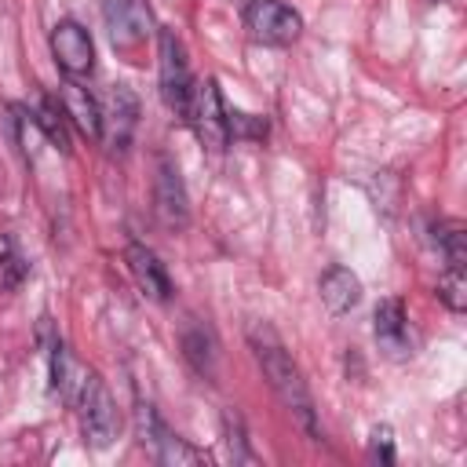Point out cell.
Listing matches in <instances>:
<instances>
[{"mask_svg":"<svg viewBox=\"0 0 467 467\" xmlns=\"http://www.w3.org/2000/svg\"><path fill=\"white\" fill-rule=\"evenodd\" d=\"M376 325V339H379V347L383 350H390L394 358H401V354H409V325H405V306H401V299H383L379 306H376V317H372Z\"/></svg>","mask_w":467,"mask_h":467,"instance_id":"4fadbf2b","label":"cell"},{"mask_svg":"<svg viewBox=\"0 0 467 467\" xmlns=\"http://www.w3.org/2000/svg\"><path fill=\"white\" fill-rule=\"evenodd\" d=\"M223 438H226V452L234 463H255V452L248 449L244 438V420L237 409H223Z\"/></svg>","mask_w":467,"mask_h":467,"instance_id":"e0dca14e","label":"cell"},{"mask_svg":"<svg viewBox=\"0 0 467 467\" xmlns=\"http://www.w3.org/2000/svg\"><path fill=\"white\" fill-rule=\"evenodd\" d=\"M226 131L234 139H263L266 135V120L263 117H252V113H237V109H226Z\"/></svg>","mask_w":467,"mask_h":467,"instance_id":"44dd1931","label":"cell"},{"mask_svg":"<svg viewBox=\"0 0 467 467\" xmlns=\"http://www.w3.org/2000/svg\"><path fill=\"white\" fill-rule=\"evenodd\" d=\"M368 456L376 463H394V431L387 423H376L368 434Z\"/></svg>","mask_w":467,"mask_h":467,"instance_id":"603a6c76","label":"cell"},{"mask_svg":"<svg viewBox=\"0 0 467 467\" xmlns=\"http://www.w3.org/2000/svg\"><path fill=\"white\" fill-rule=\"evenodd\" d=\"M153 208L157 219L168 230H182L190 219V204H186V186L179 179V168L171 164V157H157V179H153Z\"/></svg>","mask_w":467,"mask_h":467,"instance_id":"9c48e42d","label":"cell"},{"mask_svg":"<svg viewBox=\"0 0 467 467\" xmlns=\"http://www.w3.org/2000/svg\"><path fill=\"white\" fill-rule=\"evenodd\" d=\"M182 354H186V361L201 376H212L215 372V343H212V336L201 325H186L182 328Z\"/></svg>","mask_w":467,"mask_h":467,"instance_id":"9a60e30c","label":"cell"},{"mask_svg":"<svg viewBox=\"0 0 467 467\" xmlns=\"http://www.w3.org/2000/svg\"><path fill=\"white\" fill-rule=\"evenodd\" d=\"M51 55L58 62V69L73 80L88 77L95 69V44H91V33L73 22V18H62L55 29H51Z\"/></svg>","mask_w":467,"mask_h":467,"instance_id":"52a82bcc","label":"cell"},{"mask_svg":"<svg viewBox=\"0 0 467 467\" xmlns=\"http://www.w3.org/2000/svg\"><path fill=\"white\" fill-rule=\"evenodd\" d=\"M248 339H252V350H255V361L263 368V376L270 379L274 394L285 401V409L296 416V423L306 431L310 441H321V427H317V412H314V401H310V390L303 383V372L299 365L288 358V350L281 347V339L274 336V328L266 325H252L248 328Z\"/></svg>","mask_w":467,"mask_h":467,"instance_id":"6da1fadb","label":"cell"},{"mask_svg":"<svg viewBox=\"0 0 467 467\" xmlns=\"http://www.w3.org/2000/svg\"><path fill=\"white\" fill-rule=\"evenodd\" d=\"M438 299H441L452 314H460V310L467 306V281H463V270H445V274H441V281H438Z\"/></svg>","mask_w":467,"mask_h":467,"instance_id":"ffe728a7","label":"cell"},{"mask_svg":"<svg viewBox=\"0 0 467 467\" xmlns=\"http://www.w3.org/2000/svg\"><path fill=\"white\" fill-rule=\"evenodd\" d=\"M241 22L255 44H270V47L292 44L303 29V18L281 0H248L241 7Z\"/></svg>","mask_w":467,"mask_h":467,"instance_id":"3957f363","label":"cell"},{"mask_svg":"<svg viewBox=\"0 0 467 467\" xmlns=\"http://www.w3.org/2000/svg\"><path fill=\"white\" fill-rule=\"evenodd\" d=\"M157 44H161V95H164L168 109H175V117L186 120L190 102H193V77L186 66V51L171 29H161Z\"/></svg>","mask_w":467,"mask_h":467,"instance_id":"277c9868","label":"cell"},{"mask_svg":"<svg viewBox=\"0 0 467 467\" xmlns=\"http://www.w3.org/2000/svg\"><path fill=\"white\" fill-rule=\"evenodd\" d=\"M186 124H193L197 139L208 146V150H223L230 131H226V106H223V95H219V84L208 77L201 84H193V102H190V117Z\"/></svg>","mask_w":467,"mask_h":467,"instance_id":"8992f818","label":"cell"},{"mask_svg":"<svg viewBox=\"0 0 467 467\" xmlns=\"http://www.w3.org/2000/svg\"><path fill=\"white\" fill-rule=\"evenodd\" d=\"M161 463H168V467H197V463H208V456L201 452V449H193V445H186L179 434H171L168 427H164V434L153 441V449H150Z\"/></svg>","mask_w":467,"mask_h":467,"instance_id":"5bb4252c","label":"cell"},{"mask_svg":"<svg viewBox=\"0 0 467 467\" xmlns=\"http://www.w3.org/2000/svg\"><path fill=\"white\" fill-rule=\"evenodd\" d=\"M58 102H62L66 120H73L80 128V135L99 139V99L88 88H80L73 77H66V84L58 91Z\"/></svg>","mask_w":467,"mask_h":467,"instance_id":"8fae6325","label":"cell"},{"mask_svg":"<svg viewBox=\"0 0 467 467\" xmlns=\"http://www.w3.org/2000/svg\"><path fill=\"white\" fill-rule=\"evenodd\" d=\"M434 241H438L449 270H463V263H467V234H463V226L460 223H438L434 226Z\"/></svg>","mask_w":467,"mask_h":467,"instance_id":"2e32d148","label":"cell"},{"mask_svg":"<svg viewBox=\"0 0 467 467\" xmlns=\"http://www.w3.org/2000/svg\"><path fill=\"white\" fill-rule=\"evenodd\" d=\"M26 274H29V263L15 252V241L7 234H0V285L4 288H18Z\"/></svg>","mask_w":467,"mask_h":467,"instance_id":"d6986e66","label":"cell"},{"mask_svg":"<svg viewBox=\"0 0 467 467\" xmlns=\"http://www.w3.org/2000/svg\"><path fill=\"white\" fill-rule=\"evenodd\" d=\"M139 124V99L131 95V88L117 84L106 91V99L99 102V139L109 153H124L131 146Z\"/></svg>","mask_w":467,"mask_h":467,"instance_id":"5b68a950","label":"cell"},{"mask_svg":"<svg viewBox=\"0 0 467 467\" xmlns=\"http://www.w3.org/2000/svg\"><path fill=\"white\" fill-rule=\"evenodd\" d=\"M69 401H73L77 412H80V431H84V438H88L95 449H106V445L117 438V431H120V412H117V401H113L109 387L99 379V372L80 368Z\"/></svg>","mask_w":467,"mask_h":467,"instance_id":"7a4b0ae2","label":"cell"},{"mask_svg":"<svg viewBox=\"0 0 467 467\" xmlns=\"http://www.w3.org/2000/svg\"><path fill=\"white\" fill-rule=\"evenodd\" d=\"M36 124L44 131V139L58 142V150H69V135H66V113H62V102L44 95L40 99V109H36Z\"/></svg>","mask_w":467,"mask_h":467,"instance_id":"ac0fdd59","label":"cell"},{"mask_svg":"<svg viewBox=\"0 0 467 467\" xmlns=\"http://www.w3.org/2000/svg\"><path fill=\"white\" fill-rule=\"evenodd\" d=\"M124 263H128L135 285H139L150 299H157V303H168V299H171V277H168L164 263H161L146 244L131 241V244L124 248Z\"/></svg>","mask_w":467,"mask_h":467,"instance_id":"30bf717a","label":"cell"},{"mask_svg":"<svg viewBox=\"0 0 467 467\" xmlns=\"http://www.w3.org/2000/svg\"><path fill=\"white\" fill-rule=\"evenodd\" d=\"M102 18H106L113 47H124V51L139 47L153 29L146 0H102Z\"/></svg>","mask_w":467,"mask_h":467,"instance_id":"ba28073f","label":"cell"},{"mask_svg":"<svg viewBox=\"0 0 467 467\" xmlns=\"http://www.w3.org/2000/svg\"><path fill=\"white\" fill-rule=\"evenodd\" d=\"M135 427H139V441L153 449V441L164 434V420L157 416V409L150 401H139L135 405Z\"/></svg>","mask_w":467,"mask_h":467,"instance_id":"7402d4cb","label":"cell"},{"mask_svg":"<svg viewBox=\"0 0 467 467\" xmlns=\"http://www.w3.org/2000/svg\"><path fill=\"white\" fill-rule=\"evenodd\" d=\"M358 299H361V281L354 270L328 266L321 274V303L328 306V314H347L358 306Z\"/></svg>","mask_w":467,"mask_h":467,"instance_id":"7c38bea8","label":"cell"}]
</instances>
